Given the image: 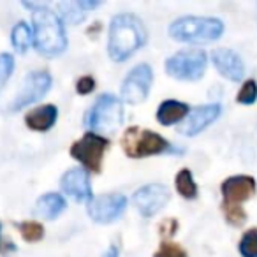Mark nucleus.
<instances>
[{
  "label": "nucleus",
  "mask_w": 257,
  "mask_h": 257,
  "mask_svg": "<svg viewBox=\"0 0 257 257\" xmlns=\"http://www.w3.org/2000/svg\"><path fill=\"white\" fill-rule=\"evenodd\" d=\"M50 86H51V76L48 74L46 71L32 72V74L25 79V85L20 90L15 102L11 104V111H20L29 106V104L39 100L41 97L50 90Z\"/></svg>",
  "instance_id": "9d476101"
},
{
  "label": "nucleus",
  "mask_w": 257,
  "mask_h": 257,
  "mask_svg": "<svg viewBox=\"0 0 257 257\" xmlns=\"http://www.w3.org/2000/svg\"><path fill=\"white\" fill-rule=\"evenodd\" d=\"M64 208H65L64 197L58 196V194H46V196H43L39 201H37L36 210L41 217L51 220V218H57L58 215L64 211Z\"/></svg>",
  "instance_id": "a211bd4d"
},
{
  "label": "nucleus",
  "mask_w": 257,
  "mask_h": 257,
  "mask_svg": "<svg viewBox=\"0 0 257 257\" xmlns=\"http://www.w3.org/2000/svg\"><path fill=\"white\" fill-rule=\"evenodd\" d=\"M257 99V83L253 79L243 83L241 90L238 93V102L239 104H253Z\"/></svg>",
  "instance_id": "b1692460"
},
{
  "label": "nucleus",
  "mask_w": 257,
  "mask_h": 257,
  "mask_svg": "<svg viewBox=\"0 0 257 257\" xmlns=\"http://www.w3.org/2000/svg\"><path fill=\"white\" fill-rule=\"evenodd\" d=\"M93 88H95V81H93L92 76H83V78L78 79V85H76V90H78V93H81V95H86V93L93 92Z\"/></svg>",
  "instance_id": "cd10ccee"
},
{
  "label": "nucleus",
  "mask_w": 257,
  "mask_h": 257,
  "mask_svg": "<svg viewBox=\"0 0 257 257\" xmlns=\"http://www.w3.org/2000/svg\"><path fill=\"white\" fill-rule=\"evenodd\" d=\"M176 224H178V222H176L175 218H168V220L162 222V224H161L162 236H168V238H171V236L176 232Z\"/></svg>",
  "instance_id": "c85d7f7f"
},
{
  "label": "nucleus",
  "mask_w": 257,
  "mask_h": 257,
  "mask_svg": "<svg viewBox=\"0 0 257 257\" xmlns=\"http://www.w3.org/2000/svg\"><path fill=\"white\" fill-rule=\"evenodd\" d=\"M107 145H109V141L97 136V134H85L81 140L76 141L71 147V155L76 161L81 162L86 169L99 173Z\"/></svg>",
  "instance_id": "0eeeda50"
},
{
  "label": "nucleus",
  "mask_w": 257,
  "mask_h": 257,
  "mask_svg": "<svg viewBox=\"0 0 257 257\" xmlns=\"http://www.w3.org/2000/svg\"><path fill=\"white\" fill-rule=\"evenodd\" d=\"M62 190L76 201H90L92 199V187H90L88 176L83 169H71L62 176Z\"/></svg>",
  "instance_id": "4468645a"
},
{
  "label": "nucleus",
  "mask_w": 257,
  "mask_h": 257,
  "mask_svg": "<svg viewBox=\"0 0 257 257\" xmlns=\"http://www.w3.org/2000/svg\"><path fill=\"white\" fill-rule=\"evenodd\" d=\"M255 194V182L250 176H232L222 183V196H224V204L231 206H239V203L250 199Z\"/></svg>",
  "instance_id": "ddd939ff"
},
{
  "label": "nucleus",
  "mask_w": 257,
  "mask_h": 257,
  "mask_svg": "<svg viewBox=\"0 0 257 257\" xmlns=\"http://www.w3.org/2000/svg\"><path fill=\"white\" fill-rule=\"evenodd\" d=\"M185 116H189V106L178 100H166L159 106L157 111V120L162 125H171L176 121L183 120Z\"/></svg>",
  "instance_id": "f3484780"
},
{
  "label": "nucleus",
  "mask_w": 257,
  "mask_h": 257,
  "mask_svg": "<svg viewBox=\"0 0 257 257\" xmlns=\"http://www.w3.org/2000/svg\"><path fill=\"white\" fill-rule=\"evenodd\" d=\"M127 206V199L120 194H107V196H99L97 199H92L88 204V215L92 220L99 224H109L116 220Z\"/></svg>",
  "instance_id": "1a4fd4ad"
},
{
  "label": "nucleus",
  "mask_w": 257,
  "mask_h": 257,
  "mask_svg": "<svg viewBox=\"0 0 257 257\" xmlns=\"http://www.w3.org/2000/svg\"><path fill=\"white\" fill-rule=\"evenodd\" d=\"M176 190L182 194L185 199H194L197 196V187L192 180V173L189 169H182L176 175Z\"/></svg>",
  "instance_id": "aec40b11"
},
{
  "label": "nucleus",
  "mask_w": 257,
  "mask_h": 257,
  "mask_svg": "<svg viewBox=\"0 0 257 257\" xmlns=\"http://www.w3.org/2000/svg\"><path fill=\"white\" fill-rule=\"evenodd\" d=\"M239 252L243 257H257V229H250L239 241Z\"/></svg>",
  "instance_id": "4be33fe9"
},
{
  "label": "nucleus",
  "mask_w": 257,
  "mask_h": 257,
  "mask_svg": "<svg viewBox=\"0 0 257 257\" xmlns=\"http://www.w3.org/2000/svg\"><path fill=\"white\" fill-rule=\"evenodd\" d=\"M104 257H118V250H116V246H111L109 250L106 252V255Z\"/></svg>",
  "instance_id": "7c9ffc66"
},
{
  "label": "nucleus",
  "mask_w": 257,
  "mask_h": 257,
  "mask_svg": "<svg viewBox=\"0 0 257 257\" xmlns=\"http://www.w3.org/2000/svg\"><path fill=\"white\" fill-rule=\"evenodd\" d=\"M11 43L18 53H25L32 43V30L25 22H20L11 32Z\"/></svg>",
  "instance_id": "6ab92c4d"
},
{
  "label": "nucleus",
  "mask_w": 257,
  "mask_h": 257,
  "mask_svg": "<svg viewBox=\"0 0 257 257\" xmlns=\"http://www.w3.org/2000/svg\"><path fill=\"white\" fill-rule=\"evenodd\" d=\"M206 69V55L199 50H183L166 62V71L176 79L194 81L203 76Z\"/></svg>",
  "instance_id": "423d86ee"
},
{
  "label": "nucleus",
  "mask_w": 257,
  "mask_h": 257,
  "mask_svg": "<svg viewBox=\"0 0 257 257\" xmlns=\"http://www.w3.org/2000/svg\"><path fill=\"white\" fill-rule=\"evenodd\" d=\"M152 81H154V74L152 69L147 64H141L134 67L125 78L123 86H121V97L125 102L138 104L141 100L147 99L148 92H150Z\"/></svg>",
  "instance_id": "6e6552de"
},
{
  "label": "nucleus",
  "mask_w": 257,
  "mask_h": 257,
  "mask_svg": "<svg viewBox=\"0 0 257 257\" xmlns=\"http://www.w3.org/2000/svg\"><path fill=\"white\" fill-rule=\"evenodd\" d=\"M147 43V30L134 15H118L111 22L107 51L114 62L127 60L136 50Z\"/></svg>",
  "instance_id": "f257e3e1"
},
{
  "label": "nucleus",
  "mask_w": 257,
  "mask_h": 257,
  "mask_svg": "<svg viewBox=\"0 0 257 257\" xmlns=\"http://www.w3.org/2000/svg\"><path fill=\"white\" fill-rule=\"evenodd\" d=\"M78 6L81 9H93V8H99L100 2H95V0H93V2H86V0H81V2H78Z\"/></svg>",
  "instance_id": "c756f323"
},
{
  "label": "nucleus",
  "mask_w": 257,
  "mask_h": 257,
  "mask_svg": "<svg viewBox=\"0 0 257 257\" xmlns=\"http://www.w3.org/2000/svg\"><path fill=\"white\" fill-rule=\"evenodd\" d=\"M224 213H225V218H227L232 225H241L246 218L245 211H243L241 208L231 206V204H224Z\"/></svg>",
  "instance_id": "bb28decb"
},
{
  "label": "nucleus",
  "mask_w": 257,
  "mask_h": 257,
  "mask_svg": "<svg viewBox=\"0 0 257 257\" xmlns=\"http://www.w3.org/2000/svg\"><path fill=\"white\" fill-rule=\"evenodd\" d=\"M123 121V107L121 102L113 95H100L90 111L88 123L100 134H113L121 127Z\"/></svg>",
  "instance_id": "39448f33"
},
{
  "label": "nucleus",
  "mask_w": 257,
  "mask_h": 257,
  "mask_svg": "<svg viewBox=\"0 0 257 257\" xmlns=\"http://www.w3.org/2000/svg\"><path fill=\"white\" fill-rule=\"evenodd\" d=\"M169 199V190L161 183H152L134 194V203L143 217H152L166 206Z\"/></svg>",
  "instance_id": "9b49d317"
},
{
  "label": "nucleus",
  "mask_w": 257,
  "mask_h": 257,
  "mask_svg": "<svg viewBox=\"0 0 257 257\" xmlns=\"http://www.w3.org/2000/svg\"><path fill=\"white\" fill-rule=\"evenodd\" d=\"M211 60H213L215 67L218 69L222 76H225L231 81H239L243 78V72H245V67H243V62L234 51L231 50H215L211 53Z\"/></svg>",
  "instance_id": "2eb2a0df"
},
{
  "label": "nucleus",
  "mask_w": 257,
  "mask_h": 257,
  "mask_svg": "<svg viewBox=\"0 0 257 257\" xmlns=\"http://www.w3.org/2000/svg\"><path fill=\"white\" fill-rule=\"evenodd\" d=\"M121 148L128 157H148V155L162 154L169 148V143L159 134L152 131H145L140 127H131L125 131L123 140H121Z\"/></svg>",
  "instance_id": "20e7f679"
},
{
  "label": "nucleus",
  "mask_w": 257,
  "mask_h": 257,
  "mask_svg": "<svg viewBox=\"0 0 257 257\" xmlns=\"http://www.w3.org/2000/svg\"><path fill=\"white\" fill-rule=\"evenodd\" d=\"M58 11H60V15H62V20H64L65 23H71V25H76V23H79L85 18V15L81 13V8H79L78 4H72V2L60 4L58 6Z\"/></svg>",
  "instance_id": "412c9836"
},
{
  "label": "nucleus",
  "mask_w": 257,
  "mask_h": 257,
  "mask_svg": "<svg viewBox=\"0 0 257 257\" xmlns=\"http://www.w3.org/2000/svg\"><path fill=\"white\" fill-rule=\"evenodd\" d=\"M13 69H15V60L9 53H2L0 55V88L8 81V78L11 76Z\"/></svg>",
  "instance_id": "a878e982"
},
{
  "label": "nucleus",
  "mask_w": 257,
  "mask_h": 257,
  "mask_svg": "<svg viewBox=\"0 0 257 257\" xmlns=\"http://www.w3.org/2000/svg\"><path fill=\"white\" fill-rule=\"evenodd\" d=\"M155 257H189L185 253V250L182 248L180 245L171 241H164L159 248V252L155 253Z\"/></svg>",
  "instance_id": "393cba45"
},
{
  "label": "nucleus",
  "mask_w": 257,
  "mask_h": 257,
  "mask_svg": "<svg viewBox=\"0 0 257 257\" xmlns=\"http://www.w3.org/2000/svg\"><path fill=\"white\" fill-rule=\"evenodd\" d=\"M20 227V232H22V236L27 239V241L34 243V241H39L41 238H43L44 234V229L41 224H37V222H23V224L18 225Z\"/></svg>",
  "instance_id": "5701e85b"
},
{
  "label": "nucleus",
  "mask_w": 257,
  "mask_h": 257,
  "mask_svg": "<svg viewBox=\"0 0 257 257\" xmlns=\"http://www.w3.org/2000/svg\"><path fill=\"white\" fill-rule=\"evenodd\" d=\"M34 43L39 53L44 57H57L64 53L67 46L65 32L58 16L48 8L34 13Z\"/></svg>",
  "instance_id": "f03ea898"
},
{
  "label": "nucleus",
  "mask_w": 257,
  "mask_h": 257,
  "mask_svg": "<svg viewBox=\"0 0 257 257\" xmlns=\"http://www.w3.org/2000/svg\"><path fill=\"white\" fill-rule=\"evenodd\" d=\"M224 25L217 18H196L185 16L176 20L169 27V34L173 39L183 43H210L222 36Z\"/></svg>",
  "instance_id": "7ed1b4c3"
},
{
  "label": "nucleus",
  "mask_w": 257,
  "mask_h": 257,
  "mask_svg": "<svg viewBox=\"0 0 257 257\" xmlns=\"http://www.w3.org/2000/svg\"><path fill=\"white\" fill-rule=\"evenodd\" d=\"M57 107L53 104H46V106H41L37 109L30 111L25 116V123L27 127H30L32 131H39L44 133L48 128L53 127V123L57 121Z\"/></svg>",
  "instance_id": "dca6fc26"
},
{
  "label": "nucleus",
  "mask_w": 257,
  "mask_h": 257,
  "mask_svg": "<svg viewBox=\"0 0 257 257\" xmlns=\"http://www.w3.org/2000/svg\"><path fill=\"white\" fill-rule=\"evenodd\" d=\"M220 104H208V106L196 107L192 113H189L187 120L180 125L178 133L183 134V136H196L203 128H206L211 121H215L220 116Z\"/></svg>",
  "instance_id": "f8f14e48"
}]
</instances>
